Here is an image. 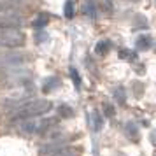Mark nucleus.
<instances>
[{
    "label": "nucleus",
    "instance_id": "nucleus-1",
    "mask_svg": "<svg viewBox=\"0 0 156 156\" xmlns=\"http://www.w3.org/2000/svg\"><path fill=\"white\" fill-rule=\"evenodd\" d=\"M51 102L49 100H44V98H39V100H27L25 104L14 109L12 111V116H11V121L12 123H20V121H25V119H34L37 116H44L51 111Z\"/></svg>",
    "mask_w": 156,
    "mask_h": 156
},
{
    "label": "nucleus",
    "instance_id": "nucleus-2",
    "mask_svg": "<svg viewBox=\"0 0 156 156\" xmlns=\"http://www.w3.org/2000/svg\"><path fill=\"white\" fill-rule=\"evenodd\" d=\"M25 44V34L20 28L0 30V48L5 49H16Z\"/></svg>",
    "mask_w": 156,
    "mask_h": 156
},
{
    "label": "nucleus",
    "instance_id": "nucleus-3",
    "mask_svg": "<svg viewBox=\"0 0 156 156\" xmlns=\"http://www.w3.org/2000/svg\"><path fill=\"white\" fill-rule=\"evenodd\" d=\"M27 62H28V58L21 51H11V53H5L0 56V65H4L7 69H20L23 65H27Z\"/></svg>",
    "mask_w": 156,
    "mask_h": 156
},
{
    "label": "nucleus",
    "instance_id": "nucleus-4",
    "mask_svg": "<svg viewBox=\"0 0 156 156\" xmlns=\"http://www.w3.org/2000/svg\"><path fill=\"white\" fill-rule=\"evenodd\" d=\"M23 25V20L20 14L12 16H0V30H9V28H20Z\"/></svg>",
    "mask_w": 156,
    "mask_h": 156
},
{
    "label": "nucleus",
    "instance_id": "nucleus-5",
    "mask_svg": "<svg viewBox=\"0 0 156 156\" xmlns=\"http://www.w3.org/2000/svg\"><path fill=\"white\" fill-rule=\"evenodd\" d=\"M16 128H18V132L23 133V135H35L37 128H39V123H37L35 119H25V121L16 123Z\"/></svg>",
    "mask_w": 156,
    "mask_h": 156
},
{
    "label": "nucleus",
    "instance_id": "nucleus-6",
    "mask_svg": "<svg viewBox=\"0 0 156 156\" xmlns=\"http://www.w3.org/2000/svg\"><path fill=\"white\" fill-rule=\"evenodd\" d=\"M20 12V4L14 0H2L0 2V16H12Z\"/></svg>",
    "mask_w": 156,
    "mask_h": 156
},
{
    "label": "nucleus",
    "instance_id": "nucleus-7",
    "mask_svg": "<svg viewBox=\"0 0 156 156\" xmlns=\"http://www.w3.org/2000/svg\"><path fill=\"white\" fill-rule=\"evenodd\" d=\"M65 147V142L63 140H53V142H48L41 147V156H53L55 153H58L60 149Z\"/></svg>",
    "mask_w": 156,
    "mask_h": 156
},
{
    "label": "nucleus",
    "instance_id": "nucleus-8",
    "mask_svg": "<svg viewBox=\"0 0 156 156\" xmlns=\"http://www.w3.org/2000/svg\"><path fill=\"white\" fill-rule=\"evenodd\" d=\"M97 2L95 0H84L83 4V14L88 16V18H95L97 16Z\"/></svg>",
    "mask_w": 156,
    "mask_h": 156
},
{
    "label": "nucleus",
    "instance_id": "nucleus-9",
    "mask_svg": "<svg viewBox=\"0 0 156 156\" xmlns=\"http://www.w3.org/2000/svg\"><path fill=\"white\" fill-rule=\"evenodd\" d=\"M58 84H60V79H58V77H55V76L46 77V79H44V83H42V91L44 93H51Z\"/></svg>",
    "mask_w": 156,
    "mask_h": 156
},
{
    "label": "nucleus",
    "instance_id": "nucleus-10",
    "mask_svg": "<svg viewBox=\"0 0 156 156\" xmlns=\"http://www.w3.org/2000/svg\"><path fill=\"white\" fill-rule=\"evenodd\" d=\"M55 123H56V119H53V118H48V119H42V121H39V128H37V133H48L51 128L55 126Z\"/></svg>",
    "mask_w": 156,
    "mask_h": 156
},
{
    "label": "nucleus",
    "instance_id": "nucleus-11",
    "mask_svg": "<svg viewBox=\"0 0 156 156\" xmlns=\"http://www.w3.org/2000/svg\"><path fill=\"white\" fill-rule=\"evenodd\" d=\"M135 46H137V49L146 51V49H149V48L153 46V39H151L149 35H140L139 39H137V42H135Z\"/></svg>",
    "mask_w": 156,
    "mask_h": 156
},
{
    "label": "nucleus",
    "instance_id": "nucleus-12",
    "mask_svg": "<svg viewBox=\"0 0 156 156\" xmlns=\"http://www.w3.org/2000/svg\"><path fill=\"white\" fill-rule=\"evenodd\" d=\"M48 21H49V16L48 14H39L35 20L32 21V27H34L35 30H42L44 27L48 25Z\"/></svg>",
    "mask_w": 156,
    "mask_h": 156
},
{
    "label": "nucleus",
    "instance_id": "nucleus-13",
    "mask_svg": "<svg viewBox=\"0 0 156 156\" xmlns=\"http://www.w3.org/2000/svg\"><path fill=\"white\" fill-rule=\"evenodd\" d=\"M111 48H112V44H111V41H100L97 46H95V51H97V55H107L109 51H111Z\"/></svg>",
    "mask_w": 156,
    "mask_h": 156
},
{
    "label": "nucleus",
    "instance_id": "nucleus-14",
    "mask_svg": "<svg viewBox=\"0 0 156 156\" xmlns=\"http://www.w3.org/2000/svg\"><path fill=\"white\" fill-rule=\"evenodd\" d=\"M125 132H126V135H128V137H132L133 140L139 139V128L135 126V123H128L126 128H125Z\"/></svg>",
    "mask_w": 156,
    "mask_h": 156
},
{
    "label": "nucleus",
    "instance_id": "nucleus-15",
    "mask_svg": "<svg viewBox=\"0 0 156 156\" xmlns=\"http://www.w3.org/2000/svg\"><path fill=\"white\" fill-rule=\"evenodd\" d=\"M91 121H93V130H95V132H98L100 128H102V116H100L97 111L91 114Z\"/></svg>",
    "mask_w": 156,
    "mask_h": 156
},
{
    "label": "nucleus",
    "instance_id": "nucleus-16",
    "mask_svg": "<svg viewBox=\"0 0 156 156\" xmlns=\"http://www.w3.org/2000/svg\"><path fill=\"white\" fill-rule=\"evenodd\" d=\"M70 77H72V81H74V84H76V88H81V76H79V72H77V69L76 67H70Z\"/></svg>",
    "mask_w": 156,
    "mask_h": 156
},
{
    "label": "nucleus",
    "instance_id": "nucleus-17",
    "mask_svg": "<svg viewBox=\"0 0 156 156\" xmlns=\"http://www.w3.org/2000/svg\"><path fill=\"white\" fill-rule=\"evenodd\" d=\"M65 18H74V4H72V0H67L65 2Z\"/></svg>",
    "mask_w": 156,
    "mask_h": 156
},
{
    "label": "nucleus",
    "instance_id": "nucleus-18",
    "mask_svg": "<svg viewBox=\"0 0 156 156\" xmlns=\"http://www.w3.org/2000/svg\"><path fill=\"white\" fill-rule=\"evenodd\" d=\"M114 98L118 100L119 104H125V91H123V88H118L114 91Z\"/></svg>",
    "mask_w": 156,
    "mask_h": 156
},
{
    "label": "nucleus",
    "instance_id": "nucleus-19",
    "mask_svg": "<svg viewBox=\"0 0 156 156\" xmlns=\"http://www.w3.org/2000/svg\"><path fill=\"white\" fill-rule=\"evenodd\" d=\"M53 156H76V153H74L72 149H67V147H63V149H60L58 153H55Z\"/></svg>",
    "mask_w": 156,
    "mask_h": 156
},
{
    "label": "nucleus",
    "instance_id": "nucleus-20",
    "mask_svg": "<svg viewBox=\"0 0 156 156\" xmlns=\"http://www.w3.org/2000/svg\"><path fill=\"white\" fill-rule=\"evenodd\" d=\"M60 114L63 116V118H69V116H72V109L67 105H62L60 107Z\"/></svg>",
    "mask_w": 156,
    "mask_h": 156
},
{
    "label": "nucleus",
    "instance_id": "nucleus-21",
    "mask_svg": "<svg viewBox=\"0 0 156 156\" xmlns=\"http://www.w3.org/2000/svg\"><path fill=\"white\" fill-rule=\"evenodd\" d=\"M105 114H107V116H112V114H114L112 107L109 105V104H105Z\"/></svg>",
    "mask_w": 156,
    "mask_h": 156
},
{
    "label": "nucleus",
    "instance_id": "nucleus-22",
    "mask_svg": "<svg viewBox=\"0 0 156 156\" xmlns=\"http://www.w3.org/2000/svg\"><path fill=\"white\" fill-rule=\"evenodd\" d=\"M151 140H153V144L156 146V130L153 132V133H151Z\"/></svg>",
    "mask_w": 156,
    "mask_h": 156
}]
</instances>
